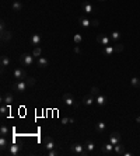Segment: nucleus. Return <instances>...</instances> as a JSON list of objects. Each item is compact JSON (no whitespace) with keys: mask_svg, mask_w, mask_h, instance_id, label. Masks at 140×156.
<instances>
[{"mask_svg":"<svg viewBox=\"0 0 140 156\" xmlns=\"http://www.w3.org/2000/svg\"><path fill=\"white\" fill-rule=\"evenodd\" d=\"M27 78H28V76H27V73L24 69L17 68V69L14 71V79H17V80H25Z\"/></svg>","mask_w":140,"mask_h":156,"instance_id":"obj_6","label":"nucleus"},{"mask_svg":"<svg viewBox=\"0 0 140 156\" xmlns=\"http://www.w3.org/2000/svg\"><path fill=\"white\" fill-rule=\"evenodd\" d=\"M8 146H10V143H8V139H7V137H1V138H0V149L4 152V150H6Z\"/></svg>","mask_w":140,"mask_h":156,"instance_id":"obj_23","label":"nucleus"},{"mask_svg":"<svg viewBox=\"0 0 140 156\" xmlns=\"http://www.w3.org/2000/svg\"><path fill=\"white\" fill-rule=\"evenodd\" d=\"M114 150H115V155H121V156H123V153L126 152V150H125V146H123L122 143H118V145H115V146H114Z\"/></svg>","mask_w":140,"mask_h":156,"instance_id":"obj_22","label":"nucleus"},{"mask_svg":"<svg viewBox=\"0 0 140 156\" xmlns=\"http://www.w3.org/2000/svg\"><path fill=\"white\" fill-rule=\"evenodd\" d=\"M37 65H38V68L45 69V68H48V65H49V61L45 58V56H39V58H37Z\"/></svg>","mask_w":140,"mask_h":156,"instance_id":"obj_11","label":"nucleus"},{"mask_svg":"<svg viewBox=\"0 0 140 156\" xmlns=\"http://www.w3.org/2000/svg\"><path fill=\"white\" fill-rule=\"evenodd\" d=\"M98 1H105V0H98Z\"/></svg>","mask_w":140,"mask_h":156,"instance_id":"obj_41","label":"nucleus"},{"mask_svg":"<svg viewBox=\"0 0 140 156\" xmlns=\"http://www.w3.org/2000/svg\"><path fill=\"white\" fill-rule=\"evenodd\" d=\"M13 101H14V97H13V94H11V93H3V96H1V103L11 105Z\"/></svg>","mask_w":140,"mask_h":156,"instance_id":"obj_10","label":"nucleus"},{"mask_svg":"<svg viewBox=\"0 0 140 156\" xmlns=\"http://www.w3.org/2000/svg\"><path fill=\"white\" fill-rule=\"evenodd\" d=\"M63 101L66 105H70V107H77V103L76 100H74V97H73V94L71 93H64L63 94Z\"/></svg>","mask_w":140,"mask_h":156,"instance_id":"obj_3","label":"nucleus"},{"mask_svg":"<svg viewBox=\"0 0 140 156\" xmlns=\"http://www.w3.org/2000/svg\"><path fill=\"white\" fill-rule=\"evenodd\" d=\"M114 49H115V53H119V52L123 51V45H122V44H115Z\"/></svg>","mask_w":140,"mask_h":156,"instance_id":"obj_33","label":"nucleus"},{"mask_svg":"<svg viewBox=\"0 0 140 156\" xmlns=\"http://www.w3.org/2000/svg\"><path fill=\"white\" fill-rule=\"evenodd\" d=\"M20 150H21V145H18V143H11V145L8 146V155L16 156L20 153Z\"/></svg>","mask_w":140,"mask_h":156,"instance_id":"obj_8","label":"nucleus"},{"mask_svg":"<svg viewBox=\"0 0 140 156\" xmlns=\"http://www.w3.org/2000/svg\"><path fill=\"white\" fill-rule=\"evenodd\" d=\"M136 121H137V123H140V115H139L137 118H136Z\"/></svg>","mask_w":140,"mask_h":156,"instance_id":"obj_40","label":"nucleus"},{"mask_svg":"<svg viewBox=\"0 0 140 156\" xmlns=\"http://www.w3.org/2000/svg\"><path fill=\"white\" fill-rule=\"evenodd\" d=\"M41 41H42V38H41L39 34H32L31 38H30V42H31V45H34V46H38L39 44H41Z\"/></svg>","mask_w":140,"mask_h":156,"instance_id":"obj_12","label":"nucleus"},{"mask_svg":"<svg viewBox=\"0 0 140 156\" xmlns=\"http://www.w3.org/2000/svg\"><path fill=\"white\" fill-rule=\"evenodd\" d=\"M70 150L78 156H87L88 155V152L86 150L84 145H80V143H71V145H70Z\"/></svg>","mask_w":140,"mask_h":156,"instance_id":"obj_1","label":"nucleus"},{"mask_svg":"<svg viewBox=\"0 0 140 156\" xmlns=\"http://www.w3.org/2000/svg\"><path fill=\"white\" fill-rule=\"evenodd\" d=\"M10 65V58L7 56V55H3L1 56V71H4V68Z\"/></svg>","mask_w":140,"mask_h":156,"instance_id":"obj_25","label":"nucleus"},{"mask_svg":"<svg viewBox=\"0 0 140 156\" xmlns=\"http://www.w3.org/2000/svg\"><path fill=\"white\" fill-rule=\"evenodd\" d=\"M69 123H70V118H67V117L62 118V124H64V125H67Z\"/></svg>","mask_w":140,"mask_h":156,"instance_id":"obj_37","label":"nucleus"},{"mask_svg":"<svg viewBox=\"0 0 140 156\" xmlns=\"http://www.w3.org/2000/svg\"><path fill=\"white\" fill-rule=\"evenodd\" d=\"M114 146H115V145H112L111 142H109V143H105V145H104V146L101 148L102 155H107V156H112V155H115Z\"/></svg>","mask_w":140,"mask_h":156,"instance_id":"obj_5","label":"nucleus"},{"mask_svg":"<svg viewBox=\"0 0 140 156\" xmlns=\"http://www.w3.org/2000/svg\"><path fill=\"white\" fill-rule=\"evenodd\" d=\"M95 103L98 104L100 107H104V105L108 104V98L105 97V96H102V94H100V96H97L95 97Z\"/></svg>","mask_w":140,"mask_h":156,"instance_id":"obj_16","label":"nucleus"},{"mask_svg":"<svg viewBox=\"0 0 140 156\" xmlns=\"http://www.w3.org/2000/svg\"><path fill=\"white\" fill-rule=\"evenodd\" d=\"M109 142L112 143V145H118V143H121V134L119 132H112L111 135H109Z\"/></svg>","mask_w":140,"mask_h":156,"instance_id":"obj_9","label":"nucleus"},{"mask_svg":"<svg viewBox=\"0 0 140 156\" xmlns=\"http://www.w3.org/2000/svg\"><path fill=\"white\" fill-rule=\"evenodd\" d=\"M84 148H86V150H87L88 153H93V152L95 150V143L88 139V141H86V143H84Z\"/></svg>","mask_w":140,"mask_h":156,"instance_id":"obj_18","label":"nucleus"},{"mask_svg":"<svg viewBox=\"0 0 140 156\" xmlns=\"http://www.w3.org/2000/svg\"><path fill=\"white\" fill-rule=\"evenodd\" d=\"M121 35H122V34L119 33V31H114V33L109 35V38H111V41H114L115 44H118V41L121 39Z\"/></svg>","mask_w":140,"mask_h":156,"instance_id":"obj_24","label":"nucleus"},{"mask_svg":"<svg viewBox=\"0 0 140 156\" xmlns=\"http://www.w3.org/2000/svg\"><path fill=\"white\" fill-rule=\"evenodd\" d=\"M78 24H80V27H83V28H88V27H91V21L87 17H80L78 19Z\"/></svg>","mask_w":140,"mask_h":156,"instance_id":"obj_20","label":"nucleus"},{"mask_svg":"<svg viewBox=\"0 0 140 156\" xmlns=\"http://www.w3.org/2000/svg\"><path fill=\"white\" fill-rule=\"evenodd\" d=\"M73 41H74V44H76V45L81 44V42H83V37H81V34H74V37H73Z\"/></svg>","mask_w":140,"mask_h":156,"instance_id":"obj_29","label":"nucleus"},{"mask_svg":"<svg viewBox=\"0 0 140 156\" xmlns=\"http://www.w3.org/2000/svg\"><path fill=\"white\" fill-rule=\"evenodd\" d=\"M90 93H91L94 97H97V96H100V94H101V91H100V89H98L97 86H93V87H91V90H90Z\"/></svg>","mask_w":140,"mask_h":156,"instance_id":"obj_30","label":"nucleus"},{"mask_svg":"<svg viewBox=\"0 0 140 156\" xmlns=\"http://www.w3.org/2000/svg\"><path fill=\"white\" fill-rule=\"evenodd\" d=\"M8 132H10V131H8V127H6V125H1V127H0V135H1V137H7Z\"/></svg>","mask_w":140,"mask_h":156,"instance_id":"obj_28","label":"nucleus"},{"mask_svg":"<svg viewBox=\"0 0 140 156\" xmlns=\"http://www.w3.org/2000/svg\"><path fill=\"white\" fill-rule=\"evenodd\" d=\"M105 128H107V125L102 123V121H100V123L95 124V131L97 132H100V134H102V132L105 131Z\"/></svg>","mask_w":140,"mask_h":156,"instance_id":"obj_26","label":"nucleus"},{"mask_svg":"<svg viewBox=\"0 0 140 156\" xmlns=\"http://www.w3.org/2000/svg\"><path fill=\"white\" fill-rule=\"evenodd\" d=\"M139 89H140V87H139Z\"/></svg>","mask_w":140,"mask_h":156,"instance_id":"obj_42","label":"nucleus"},{"mask_svg":"<svg viewBox=\"0 0 140 156\" xmlns=\"http://www.w3.org/2000/svg\"><path fill=\"white\" fill-rule=\"evenodd\" d=\"M130 85L133 86V87H140V79L139 78H132V80H130Z\"/></svg>","mask_w":140,"mask_h":156,"instance_id":"obj_32","label":"nucleus"},{"mask_svg":"<svg viewBox=\"0 0 140 156\" xmlns=\"http://www.w3.org/2000/svg\"><path fill=\"white\" fill-rule=\"evenodd\" d=\"M8 113H10V105H8V104L1 103V107H0V115L4 118V117L8 115Z\"/></svg>","mask_w":140,"mask_h":156,"instance_id":"obj_17","label":"nucleus"},{"mask_svg":"<svg viewBox=\"0 0 140 156\" xmlns=\"http://www.w3.org/2000/svg\"><path fill=\"white\" fill-rule=\"evenodd\" d=\"M0 28H1V31H4L6 30V24H4V21L1 20V24H0Z\"/></svg>","mask_w":140,"mask_h":156,"instance_id":"obj_39","label":"nucleus"},{"mask_svg":"<svg viewBox=\"0 0 140 156\" xmlns=\"http://www.w3.org/2000/svg\"><path fill=\"white\" fill-rule=\"evenodd\" d=\"M42 55V49L39 48V46H35L34 49H32V56H35V58H39Z\"/></svg>","mask_w":140,"mask_h":156,"instance_id":"obj_27","label":"nucleus"},{"mask_svg":"<svg viewBox=\"0 0 140 156\" xmlns=\"http://www.w3.org/2000/svg\"><path fill=\"white\" fill-rule=\"evenodd\" d=\"M42 143H44V148L46 150L55 149V142H53V139H52L51 137H45L44 141H42Z\"/></svg>","mask_w":140,"mask_h":156,"instance_id":"obj_7","label":"nucleus"},{"mask_svg":"<svg viewBox=\"0 0 140 156\" xmlns=\"http://www.w3.org/2000/svg\"><path fill=\"white\" fill-rule=\"evenodd\" d=\"M109 37H107V35H98L97 37V41H98V44L102 46H108L109 45Z\"/></svg>","mask_w":140,"mask_h":156,"instance_id":"obj_13","label":"nucleus"},{"mask_svg":"<svg viewBox=\"0 0 140 156\" xmlns=\"http://www.w3.org/2000/svg\"><path fill=\"white\" fill-rule=\"evenodd\" d=\"M73 51H74V53H80V52H81V49L78 48V45H76V46H74V49H73Z\"/></svg>","mask_w":140,"mask_h":156,"instance_id":"obj_38","label":"nucleus"},{"mask_svg":"<svg viewBox=\"0 0 140 156\" xmlns=\"http://www.w3.org/2000/svg\"><path fill=\"white\" fill-rule=\"evenodd\" d=\"M25 83H27L28 86H34L35 83H37V80H35L34 78H27V79H25Z\"/></svg>","mask_w":140,"mask_h":156,"instance_id":"obj_34","label":"nucleus"},{"mask_svg":"<svg viewBox=\"0 0 140 156\" xmlns=\"http://www.w3.org/2000/svg\"><path fill=\"white\" fill-rule=\"evenodd\" d=\"M46 155H48V156H56V155H59V153H57V150L51 149V150H48V152H46Z\"/></svg>","mask_w":140,"mask_h":156,"instance_id":"obj_35","label":"nucleus"},{"mask_svg":"<svg viewBox=\"0 0 140 156\" xmlns=\"http://www.w3.org/2000/svg\"><path fill=\"white\" fill-rule=\"evenodd\" d=\"M81 7H83V11H86L87 14L94 13V6L91 3H88V1H84L83 4H81Z\"/></svg>","mask_w":140,"mask_h":156,"instance_id":"obj_19","label":"nucleus"},{"mask_svg":"<svg viewBox=\"0 0 140 156\" xmlns=\"http://www.w3.org/2000/svg\"><path fill=\"white\" fill-rule=\"evenodd\" d=\"M114 53H115L114 45L104 46V49H102V55H105V56H111V55H114Z\"/></svg>","mask_w":140,"mask_h":156,"instance_id":"obj_21","label":"nucleus"},{"mask_svg":"<svg viewBox=\"0 0 140 156\" xmlns=\"http://www.w3.org/2000/svg\"><path fill=\"white\" fill-rule=\"evenodd\" d=\"M100 26V21H98V19H94L93 21H91V27H98Z\"/></svg>","mask_w":140,"mask_h":156,"instance_id":"obj_36","label":"nucleus"},{"mask_svg":"<svg viewBox=\"0 0 140 156\" xmlns=\"http://www.w3.org/2000/svg\"><path fill=\"white\" fill-rule=\"evenodd\" d=\"M13 37V33L10 31V30H4V31H1V35H0V38L3 42H7V41H10Z\"/></svg>","mask_w":140,"mask_h":156,"instance_id":"obj_14","label":"nucleus"},{"mask_svg":"<svg viewBox=\"0 0 140 156\" xmlns=\"http://www.w3.org/2000/svg\"><path fill=\"white\" fill-rule=\"evenodd\" d=\"M93 103H95V97H94L91 93L86 94V96L83 97V104H86V105H91Z\"/></svg>","mask_w":140,"mask_h":156,"instance_id":"obj_15","label":"nucleus"},{"mask_svg":"<svg viewBox=\"0 0 140 156\" xmlns=\"http://www.w3.org/2000/svg\"><path fill=\"white\" fill-rule=\"evenodd\" d=\"M20 63L23 66H31L34 63V56L30 53H23L20 55Z\"/></svg>","mask_w":140,"mask_h":156,"instance_id":"obj_2","label":"nucleus"},{"mask_svg":"<svg viewBox=\"0 0 140 156\" xmlns=\"http://www.w3.org/2000/svg\"><path fill=\"white\" fill-rule=\"evenodd\" d=\"M11 9H13L14 11H20V10L23 9V4H21L20 1H14V3H13V6H11Z\"/></svg>","mask_w":140,"mask_h":156,"instance_id":"obj_31","label":"nucleus"},{"mask_svg":"<svg viewBox=\"0 0 140 156\" xmlns=\"http://www.w3.org/2000/svg\"><path fill=\"white\" fill-rule=\"evenodd\" d=\"M27 87H28V85L25 83V80H17L13 85V89L16 91H18V93H24L27 90Z\"/></svg>","mask_w":140,"mask_h":156,"instance_id":"obj_4","label":"nucleus"}]
</instances>
